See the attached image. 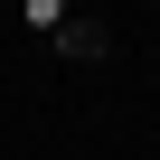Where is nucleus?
<instances>
[{"mask_svg": "<svg viewBox=\"0 0 160 160\" xmlns=\"http://www.w3.org/2000/svg\"><path fill=\"white\" fill-rule=\"evenodd\" d=\"M47 47H57L66 66H113V57H122V28H113V19H94V10H75V19H57V28H47Z\"/></svg>", "mask_w": 160, "mask_h": 160, "instance_id": "1", "label": "nucleus"}]
</instances>
